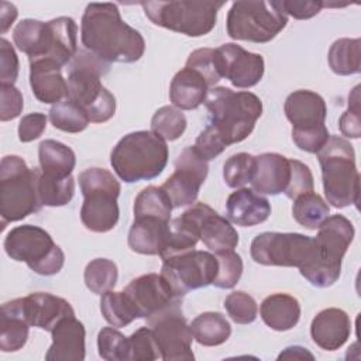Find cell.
I'll list each match as a JSON object with an SVG mask.
<instances>
[{
  "instance_id": "obj_43",
  "label": "cell",
  "mask_w": 361,
  "mask_h": 361,
  "mask_svg": "<svg viewBox=\"0 0 361 361\" xmlns=\"http://www.w3.org/2000/svg\"><path fill=\"white\" fill-rule=\"evenodd\" d=\"M97 348L106 361H128V337L114 327H103L99 331Z\"/></svg>"
},
{
  "instance_id": "obj_25",
  "label": "cell",
  "mask_w": 361,
  "mask_h": 361,
  "mask_svg": "<svg viewBox=\"0 0 361 361\" xmlns=\"http://www.w3.org/2000/svg\"><path fill=\"white\" fill-rule=\"evenodd\" d=\"M228 220L241 227H251L268 220L271 203L267 197L248 188L233 192L226 202Z\"/></svg>"
},
{
  "instance_id": "obj_11",
  "label": "cell",
  "mask_w": 361,
  "mask_h": 361,
  "mask_svg": "<svg viewBox=\"0 0 361 361\" xmlns=\"http://www.w3.org/2000/svg\"><path fill=\"white\" fill-rule=\"evenodd\" d=\"M3 245L11 259L25 262L28 268L38 275H55L65 264V255L61 247L38 226L24 224L11 228Z\"/></svg>"
},
{
  "instance_id": "obj_26",
  "label": "cell",
  "mask_w": 361,
  "mask_h": 361,
  "mask_svg": "<svg viewBox=\"0 0 361 361\" xmlns=\"http://www.w3.org/2000/svg\"><path fill=\"white\" fill-rule=\"evenodd\" d=\"M58 65L47 61L30 62V86L37 100L56 104L68 97V83Z\"/></svg>"
},
{
  "instance_id": "obj_1",
  "label": "cell",
  "mask_w": 361,
  "mask_h": 361,
  "mask_svg": "<svg viewBox=\"0 0 361 361\" xmlns=\"http://www.w3.org/2000/svg\"><path fill=\"white\" fill-rule=\"evenodd\" d=\"M80 39L85 49L107 63L137 62L145 51L142 35L123 21L113 3H90L80 21Z\"/></svg>"
},
{
  "instance_id": "obj_33",
  "label": "cell",
  "mask_w": 361,
  "mask_h": 361,
  "mask_svg": "<svg viewBox=\"0 0 361 361\" xmlns=\"http://www.w3.org/2000/svg\"><path fill=\"white\" fill-rule=\"evenodd\" d=\"M30 327L31 326L17 312L7 303H3L0 317V350L3 353L21 350L28 340Z\"/></svg>"
},
{
  "instance_id": "obj_14",
  "label": "cell",
  "mask_w": 361,
  "mask_h": 361,
  "mask_svg": "<svg viewBox=\"0 0 361 361\" xmlns=\"http://www.w3.org/2000/svg\"><path fill=\"white\" fill-rule=\"evenodd\" d=\"M161 275L169 283L176 296L212 285L217 275V258L212 252L192 250L162 259Z\"/></svg>"
},
{
  "instance_id": "obj_45",
  "label": "cell",
  "mask_w": 361,
  "mask_h": 361,
  "mask_svg": "<svg viewBox=\"0 0 361 361\" xmlns=\"http://www.w3.org/2000/svg\"><path fill=\"white\" fill-rule=\"evenodd\" d=\"M217 275L212 285L220 289H231L243 275V259L235 251L216 254Z\"/></svg>"
},
{
  "instance_id": "obj_39",
  "label": "cell",
  "mask_w": 361,
  "mask_h": 361,
  "mask_svg": "<svg viewBox=\"0 0 361 361\" xmlns=\"http://www.w3.org/2000/svg\"><path fill=\"white\" fill-rule=\"evenodd\" d=\"M51 124L65 133H80L90 123L85 110L69 99L54 104L49 110Z\"/></svg>"
},
{
  "instance_id": "obj_46",
  "label": "cell",
  "mask_w": 361,
  "mask_h": 361,
  "mask_svg": "<svg viewBox=\"0 0 361 361\" xmlns=\"http://www.w3.org/2000/svg\"><path fill=\"white\" fill-rule=\"evenodd\" d=\"M224 307L237 324H250L257 319L258 306L255 299L243 290H234L227 295L224 300Z\"/></svg>"
},
{
  "instance_id": "obj_29",
  "label": "cell",
  "mask_w": 361,
  "mask_h": 361,
  "mask_svg": "<svg viewBox=\"0 0 361 361\" xmlns=\"http://www.w3.org/2000/svg\"><path fill=\"white\" fill-rule=\"evenodd\" d=\"M300 312L299 300L288 293H272L259 306L262 322L275 331L293 329L300 319Z\"/></svg>"
},
{
  "instance_id": "obj_48",
  "label": "cell",
  "mask_w": 361,
  "mask_h": 361,
  "mask_svg": "<svg viewBox=\"0 0 361 361\" xmlns=\"http://www.w3.org/2000/svg\"><path fill=\"white\" fill-rule=\"evenodd\" d=\"M227 147L228 145L221 134L212 124H207L204 127V130L197 135L193 145L197 155L204 161L217 158Z\"/></svg>"
},
{
  "instance_id": "obj_30",
  "label": "cell",
  "mask_w": 361,
  "mask_h": 361,
  "mask_svg": "<svg viewBox=\"0 0 361 361\" xmlns=\"http://www.w3.org/2000/svg\"><path fill=\"white\" fill-rule=\"evenodd\" d=\"M39 169L52 176L68 178L76 165L75 152L56 140H44L38 145Z\"/></svg>"
},
{
  "instance_id": "obj_20",
  "label": "cell",
  "mask_w": 361,
  "mask_h": 361,
  "mask_svg": "<svg viewBox=\"0 0 361 361\" xmlns=\"http://www.w3.org/2000/svg\"><path fill=\"white\" fill-rule=\"evenodd\" d=\"M216 51L221 75L234 87L248 89L262 79L265 63L259 54L248 52L234 42L223 44Z\"/></svg>"
},
{
  "instance_id": "obj_6",
  "label": "cell",
  "mask_w": 361,
  "mask_h": 361,
  "mask_svg": "<svg viewBox=\"0 0 361 361\" xmlns=\"http://www.w3.org/2000/svg\"><path fill=\"white\" fill-rule=\"evenodd\" d=\"M322 168L323 189L327 203L343 209L358 203L360 173L355 165V152L350 141L330 135L317 152Z\"/></svg>"
},
{
  "instance_id": "obj_19",
  "label": "cell",
  "mask_w": 361,
  "mask_h": 361,
  "mask_svg": "<svg viewBox=\"0 0 361 361\" xmlns=\"http://www.w3.org/2000/svg\"><path fill=\"white\" fill-rule=\"evenodd\" d=\"M7 305L17 312L30 326L52 331L59 322L73 317L75 310L68 300L52 293L37 292L24 298H17Z\"/></svg>"
},
{
  "instance_id": "obj_35",
  "label": "cell",
  "mask_w": 361,
  "mask_h": 361,
  "mask_svg": "<svg viewBox=\"0 0 361 361\" xmlns=\"http://www.w3.org/2000/svg\"><path fill=\"white\" fill-rule=\"evenodd\" d=\"M100 312L104 320L113 327H124L138 319L137 310L124 290H109L103 293L100 299Z\"/></svg>"
},
{
  "instance_id": "obj_52",
  "label": "cell",
  "mask_w": 361,
  "mask_h": 361,
  "mask_svg": "<svg viewBox=\"0 0 361 361\" xmlns=\"http://www.w3.org/2000/svg\"><path fill=\"white\" fill-rule=\"evenodd\" d=\"M20 71L18 56L13 45L6 39H0V85H14Z\"/></svg>"
},
{
  "instance_id": "obj_2",
  "label": "cell",
  "mask_w": 361,
  "mask_h": 361,
  "mask_svg": "<svg viewBox=\"0 0 361 361\" xmlns=\"http://www.w3.org/2000/svg\"><path fill=\"white\" fill-rule=\"evenodd\" d=\"M78 25L71 17H58L51 21L34 18L21 20L14 31L16 47L28 55L30 62L47 61L63 68L78 52Z\"/></svg>"
},
{
  "instance_id": "obj_12",
  "label": "cell",
  "mask_w": 361,
  "mask_h": 361,
  "mask_svg": "<svg viewBox=\"0 0 361 361\" xmlns=\"http://www.w3.org/2000/svg\"><path fill=\"white\" fill-rule=\"evenodd\" d=\"M288 24V17L271 1H234L227 14V35L237 41L265 44Z\"/></svg>"
},
{
  "instance_id": "obj_4",
  "label": "cell",
  "mask_w": 361,
  "mask_h": 361,
  "mask_svg": "<svg viewBox=\"0 0 361 361\" xmlns=\"http://www.w3.org/2000/svg\"><path fill=\"white\" fill-rule=\"evenodd\" d=\"M204 106L210 124L221 134L227 145L244 141L262 114V102L251 92H234L219 86L207 92Z\"/></svg>"
},
{
  "instance_id": "obj_28",
  "label": "cell",
  "mask_w": 361,
  "mask_h": 361,
  "mask_svg": "<svg viewBox=\"0 0 361 361\" xmlns=\"http://www.w3.org/2000/svg\"><path fill=\"white\" fill-rule=\"evenodd\" d=\"M207 92L206 80L196 71L185 66L172 78L169 99L179 110H193L204 103Z\"/></svg>"
},
{
  "instance_id": "obj_24",
  "label": "cell",
  "mask_w": 361,
  "mask_h": 361,
  "mask_svg": "<svg viewBox=\"0 0 361 361\" xmlns=\"http://www.w3.org/2000/svg\"><path fill=\"white\" fill-rule=\"evenodd\" d=\"M290 176L289 159L276 152H264L255 157V168L251 178L252 190L264 195L283 193Z\"/></svg>"
},
{
  "instance_id": "obj_36",
  "label": "cell",
  "mask_w": 361,
  "mask_h": 361,
  "mask_svg": "<svg viewBox=\"0 0 361 361\" xmlns=\"http://www.w3.org/2000/svg\"><path fill=\"white\" fill-rule=\"evenodd\" d=\"M329 213L330 207L327 202L314 192L300 195L292 206L293 219L307 230H316Z\"/></svg>"
},
{
  "instance_id": "obj_10",
  "label": "cell",
  "mask_w": 361,
  "mask_h": 361,
  "mask_svg": "<svg viewBox=\"0 0 361 361\" xmlns=\"http://www.w3.org/2000/svg\"><path fill=\"white\" fill-rule=\"evenodd\" d=\"M152 24L188 35L203 37L217 21L224 1H142L140 3Z\"/></svg>"
},
{
  "instance_id": "obj_42",
  "label": "cell",
  "mask_w": 361,
  "mask_h": 361,
  "mask_svg": "<svg viewBox=\"0 0 361 361\" xmlns=\"http://www.w3.org/2000/svg\"><path fill=\"white\" fill-rule=\"evenodd\" d=\"M186 68L196 71L206 80L209 87L214 86L223 78L219 55L213 48L195 49L186 59Z\"/></svg>"
},
{
  "instance_id": "obj_51",
  "label": "cell",
  "mask_w": 361,
  "mask_h": 361,
  "mask_svg": "<svg viewBox=\"0 0 361 361\" xmlns=\"http://www.w3.org/2000/svg\"><path fill=\"white\" fill-rule=\"evenodd\" d=\"M271 4L285 14L286 17L290 16L296 20H307L320 13L323 8V1H295V0H279V1H271Z\"/></svg>"
},
{
  "instance_id": "obj_38",
  "label": "cell",
  "mask_w": 361,
  "mask_h": 361,
  "mask_svg": "<svg viewBox=\"0 0 361 361\" xmlns=\"http://www.w3.org/2000/svg\"><path fill=\"white\" fill-rule=\"evenodd\" d=\"M83 278L85 285L90 292L103 295L114 289L118 278V269L111 259L94 258L86 265Z\"/></svg>"
},
{
  "instance_id": "obj_44",
  "label": "cell",
  "mask_w": 361,
  "mask_h": 361,
  "mask_svg": "<svg viewBox=\"0 0 361 361\" xmlns=\"http://www.w3.org/2000/svg\"><path fill=\"white\" fill-rule=\"evenodd\" d=\"M161 358V350L151 327H140L128 337V361Z\"/></svg>"
},
{
  "instance_id": "obj_18",
  "label": "cell",
  "mask_w": 361,
  "mask_h": 361,
  "mask_svg": "<svg viewBox=\"0 0 361 361\" xmlns=\"http://www.w3.org/2000/svg\"><path fill=\"white\" fill-rule=\"evenodd\" d=\"M124 292L131 299L138 319H151L180 303L169 283L159 274H145L133 279Z\"/></svg>"
},
{
  "instance_id": "obj_22",
  "label": "cell",
  "mask_w": 361,
  "mask_h": 361,
  "mask_svg": "<svg viewBox=\"0 0 361 361\" xmlns=\"http://www.w3.org/2000/svg\"><path fill=\"white\" fill-rule=\"evenodd\" d=\"M52 344L49 345L47 361H83L85 360V326L75 316L66 317L51 331Z\"/></svg>"
},
{
  "instance_id": "obj_53",
  "label": "cell",
  "mask_w": 361,
  "mask_h": 361,
  "mask_svg": "<svg viewBox=\"0 0 361 361\" xmlns=\"http://www.w3.org/2000/svg\"><path fill=\"white\" fill-rule=\"evenodd\" d=\"M0 120L8 121L18 117L23 111L24 102L21 92L14 85H0Z\"/></svg>"
},
{
  "instance_id": "obj_40",
  "label": "cell",
  "mask_w": 361,
  "mask_h": 361,
  "mask_svg": "<svg viewBox=\"0 0 361 361\" xmlns=\"http://www.w3.org/2000/svg\"><path fill=\"white\" fill-rule=\"evenodd\" d=\"M186 126L185 114L175 106L159 107L151 118V131L165 141L178 140L185 133Z\"/></svg>"
},
{
  "instance_id": "obj_23",
  "label": "cell",
  "mask_w": 361,
  "mask_h": 361,
  "mask_svg": "<svg viewBox=\"0 0 361 361\" xmlns=\"http://www.w3.org/2000/svg\"><path fill=\"white\" fill-rule=\"evenodd\" d=\"M283 110L295 130L323 126L327 116L324 99L319 93L306 89L292 92L285 100Z\"/></svg>"
},
{
  "instance_id": "obj_49",
  "label": "cell",
  "mask_w": 361,
  "mask_h": 361,
  "mask_svg": "<svg viewBox=\"0 0 361 361\" xmlns=\"http://www.w3.org/2000/svg\"><path fill=\"white\" fill-rule=\"evenodd\" d=\"M329 137L330 134L326 124L303 130L292 128V140L296 144V147L310 154H317L324 147Z\"/></svg>"
},
{
  "instance_id": "obj_27",
  "label": "cell",
  "mask_w": 361,
  "mask_h": 361,
  "mask_svg": "<svg viewBox=\"0 0 361 361\" xmlns=\"http://www.w3.org/2000/svg\"><path fill=\"white\" fill-rule=\"evenodd\" d=\"M169 234V221L154 217H134L128 231V247L142 255H159Z\"/></svg>"
},
{
  "instance_id": "obj_37",
  "label": "cell",
  "mask_w": 361,
  "mask_h": 361,
  "mask_svg": "<svg viewBox=\"0 0 361 361\" xmlns=\"http://www.w3.org/2000/svg\"><path fill=\"white\" fill-rule=\"evenodd\" d=\"M172 203L161 186L144 188L134 200V217L154 216L171 221Z\"/></svg>"
},
{
  "instance_id": "obj_9",
  "label": "cell",
  "mask_w": 361,
  "mask_h": 361,
  "mask_svg": "<svg viewBox=\"0 0 361 361\" xmlns=\"http://www.w3.org/2000/svg\"><path fill=\"white\" fill-rule=\"evenodd\" d=\"M79 186L83 195L80 220L93 233H107L118 221L117 197L121 186L104 168H87L79 173Z\"/></svg>"
},
{
  "instance_id": "obj_50",
  "label": "cell",
  "mask_w": 361,
  "mask_h": 361,
  "mask_svg": "<svg viewBox=\"0 0 361 361\" xmlns=\"http://www.w3.org/2000/svg\"><path fill=\"white\" fill-rule=\"evenodd\" d=\"M340 131L348 138H360L361 117H360V86H355L348 94V109L338 120Z\"/></svg>"
},
{
  "instance_id": "obj_31",
  "label": "cell",
  "mask_w": 361,
  "mask_h": 361,
  "mask_svg": "<svg viewBox=\"0 0 361 361\" xmlns=\"http://www.w3.org/2000/svg\"><path fill=\"white\" fill-rule=\"evenodd\" d=\"M193 338L206 347H216L226 343L231 334L228 320L219 312H204L196 316L189 324Z\"/></svg>"
},
{
  "instance_id": "obj_13",
  "label": "cell",
  "mask_w": 361,
  "mask_h": 361,
  "mask_svg": "<svg viewBox=\"0 0 361 361\" xmlns=\"http://www.w3.org/2000/svg\"><path fill=\"white\" fill-rule=\"evenodd\" d=\"M250 254L261 265L296 267L299 269L317 258L314 238L300 233H261L251 241Z\"/></svg>"
},
{
  "instance_id": "obj_47",
  "label": "cell",
  "mask_w": 361,
  "mask_h": 361,
  "mask_svg": "<svg viewBox=\"0 0 361 361\" xmlns=\"http://www.w3.org/2000/svg\"><path fill=\"white\" fill-rule=\"evenodd\" d=\"M289 165H290V176H289L288 186L283 192L286 197L295 200L300 195L313 192L314 182H313V175L309 166L298 159H289Z\"/></svg>"
},
{
  "instance_id": "obj_34",
  "label": "cell",
  "mask_w": 361,
  "mask_h": 361,
  "mask_svg": "<svg viewBox=\"0 0 361 361\" xmlns=\"http://www.w3.org/2000/svg\"><path fill=\"white\" fill-rule=\"evenodd\" d=\"M37 188L42 206L59 207L68 204L72 200L75 195V179L72 175L68 178L47 175L39 169Z\"/></svg>"
},
{
  "instance_id": "obj_15",
  "label": "cell",
  "mask_w": 361,
  "mask_h": 361,
  "mask_svg": "<svg viewBox=\"0 0 361 361\" xmlns=\"http://www.w3.org/2000/svg\"><path fill=\"white\" fill-rule=\"evenodd\" d=\"M152 329L164 361H193V333L182 314V303L147 320Z\"/></svg>"
},
{
  "instance_id": "obj_41",
  "label": "cell",
  "mask_w": 361,
  "mask_h": 361,
  "mask_svg": "<svg viewBox=\"0 0 361 361\" xmlns=\"http://www.w3.org/2000/svg\"><path fill=\"white\" fill-rule=\"evenodd\" d=\"M255 168V157L248 152L231 155L223 165V179L228 188L240 189L251 182Z\"/></svg>"
},
{
  "instance_id": "obj_3",
  "label": "cell",
  "mask_w": 361,
  "mask_h": 361,
  "mask_svg": "<svg viewBox=\"0 0 361 361\" xmlns=\"http://www.w3.org/2000/svg\"><path fill=\"white\" fill-rule=\"evenodd\" d=\"M110 63L87 49H78L68 63V97L80 106L90 123L109 121L116 113V99L100 82Z\"/></svg>"
},
{
  "instance_id": "obj_56",
  "label": "cell",
  "mask_w": 361,
  "mask_h": 361,
  "mask_svg": "<svg viewBox=\"0 0 361 361\" xmlns=\"http://www.w3.org/2000/svg\"><path fill=\"white\" fill-rule=\"evenodd\" d=\"M282 358H288V360H292V358H298V360H313V354H310L307 351V348H303L300 345H292V347H286L279 355H278V360H282Z\"/></svg>"
},
{
  "instance_id": "obj_5",
  "label": "cell",
  "mask_w": 361,
  "mask_h": 361,
  "mask_svg": "<svg viewBox=\"0 0 361 361\" xmlns=\"http://www.w3.org/2000/svg\"><path fill=\"white\" fill-rule=\"evenodd\" d=\"M166 162V141L145 130L124 135L110 154V164L116 175L127 183L151 180L159 176Z\"/></svg>"
},
{
  "instance_id": "obj_16",
  "label": "cell",
  "mask_w": 361,
  "mask_h": 361,
  "mask_svg": "<svg viewBox=\"0 0 361 361\" xmlns=\"http://www.w3.org/2000/svg\"><path fill=\"white\" fill-rule=\"evenodd\" d=\"M179 220L192 228L199 240L214 254L234 251L238 244V233L230 220L203 202H197L185 210Z\"/></svg>"
},
{
  "instance_id": "obj_17",
  "label": "cell",
  "mask_w": 361,
  "mask_h": 361,
  "mask_svg": "<svg viewBox=\"0 0 361 361\" xmlns=\"http://www.w3.org/2000/svg\"><path fill=\"white\" fill-rule=\"evenodd\" d=\"M209 172L207 161L202 159L193 147L185 148L175 161V172L161 186L173 209L189 206L196 202L200 186Z\"/></svg>"
},
{
  "instance_id": "obj_7",
  "label": "cell",
  "mask_w": 361,
  "mask_h": 361,
  "mask_svg": "<svg viewBox=\"0 0 361 361\" xmlns=\"http://www.w3.org/2000/svg\"><path fill=\"white\" fill-rule=\"evenodd\" d=\"M314 238L317 258L299 269L300 275L316 288H329L341 274V259L354 240V226L343 214L327 216L317 227Z\"/></svg>"
},
{
  "instance_id": "obj_8",
  "label": "cell",
  "mask_w": 361,
  "mask_h": 361,
  "mask_svg": "<svg viewBox=\"0 0 361 361\" xmlns=\"http://www.w3.org/2000/svg\"><path fill=\"white\" fill-rule=\"evenodd\" d=\"M38 168H28L18 155H6L0 162L1 228L10 221L25 219L41 209L38 197Z\"/></svg>"
},
{
  "instance_id": "obj_32",
  "label": "cell",
  "mask_w": 361,
  "mask_h": 361,
  "mask_svg": "<svg viewBox=\"0 0 361 361\" xmlns=\"http://www.w3.org/2000/svg\"><path fill=\"white\" fill-rule=\"evenodd\" d=\"M329 66L336 75L350 76L361 72V39L338 38L329 49Z\"/></svg>"
},
{
  "instance_id": "obj_21",
  "label": "cell",
  "mask_w": 361,
  "mask_h": 361,
  "mask_svg": "<svg viewBox=\"0 0 361 361\" xmlns=\"http://www.w3.org/2000/svg\"><path fill=\"white\" fill-rule=\"evenodd\" d=\"M351 334V320L338 307L320 310L312 320L310 336L316 345L323 350L334 351L344 345Z\"/></svg>"
},
{
  "instance_id": "obj_55",
  "label": "cell",
  "mask_w": 361,
  "mask_h": 361,
  "mask_svg": "<svg viewBox=\"0 0 361 361\" xmlns=\"http://www.w3.org/2000/svg\"><path fill=\"white\" fill-rule=\"evenodd\" d=\"M17 14H18V11L13 3H7V1L0 3V31H1V34H4L11 27V24L17 18Z\"/></svg>"
},
{
  "instance_id": "obj_54",
  "label": "cell",
  "mask_w": 361,
  "mask_h": 361,
  "mask_svg": "<svg viewBox=\"0 0 361 361\" xmlns=\"http://www.w3.org/2000/svg\"><path fill=\"white\" fill-rule=\"evenodd\" d=\"M47 128V116L42 113L25 114L18 124V140L21 142H31L42 135Z\"/></svg>"
}]
</instances>
